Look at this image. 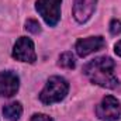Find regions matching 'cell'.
I'll use <instances>...</instances> for the list:
<instances>
[{
  "label": "cell",
  "mask_w": 121,
  "mask_h": 121,
  "mask_svg": "<svg viewBox=\"0 0 121 121\" xmlns=\"http://www.w3.org/2000/svg\"><path fill=\"white\" fill-rule=\"evenodd\" d=\"M114 66L116 63L111 58L99 56L83 68V73L94 85L106 89H116L118 86V79L114 76Z\"/></svg>",
  "instance_id": "6da1fadb"
},
{
  "label": "cell",
  "mask_w": 121,
  "mask_h": 121,
  "mask_svg": "<svg viewBox=\"0 0 121 121\" xmlns=\"http://www.w3.org/2000/svg\"><path fill=\"white\" fill-rule=\"evenodd\" d=\"M69 91V83L60 78V76H52L48 79L47 85L39 94V100L44 104H54L63 100Z\"/></svg>",
  "instance_id": "7a4b0ae2"
},
{
  "label": "cell",
  "mask_w": 121,
  "mask_h": 121,
  "mask_svg": "<svg viewBox=\"0 0 121 121\" xmlns=\"http://www.w3.org/2000/svg\"><path fill=\"white\" fill-rule=\"evenodd\" d=\"M60 3L62 0H37L35 3L37 11L51 27L56 26L60 18Z\"/></svg>",
  "instance_id": "3957f363"
},
{
  "label": "cell",
  "mask_w": 121,
  "mask_h": 121,
  "mask_svg": "<svg viewBox=\"0 0 121 121\" xmlns=\"http://www.w3.org/2000/svg\"><path fill=\"white\" fill-rule=\"evenodd\" d=\"M96 114L103 121H117L121 118V106L113 96H106L96 107Z\"/></svg>",
  "instance_id": "277c9868"
},
{
  "label": "cell",
  "mask_w": 121,
  "mask_h": 121,
  "mask_svg": "<svg viewBox=\"0 0 121 121\" xmlns=\"http://www.w3.org/2000/svg\"><path fill=\"white\" fill-rule=\"evenodd\" d=\"M13 58L20 60V62L34 63L37 59L34 42L27 37H20L13 47Z\"/></svg>",
  "instance_id": "5b68a950"
},
{
  "label": "cell",
  "mask_w": 121,
  "mask_h": 121,
  "mask_svg": "<svg viewBox=\"0 0 121 121\" xmlns=\"http://www.w3.org/2000/svg\"><path fill=\"white\" fill-rule=\"evenodd\" d=\"M106 45V41L103 37H87V38H82L76 42V52L79 56L85 58L87 55H90L96 51H100L103 47Z\"/></svg>",
  "instance_id": "8992f818"
},
{
  "label": "cell",
  "mask_w": 121,
  "mask_h": 121,
  "mask_svg": "<svg viewBox=\"0 0 121 121\" xmlns=\"http://www.w3.org/2000/svg\"><path fill=\"white\" fill-rule=\"evenodd\" d=\"M20 86V79L14 72L6 70L0 73V96L11 97L14 96Z\"/></svg>",
  "instance_id": "52a82bcc"
},
{
  "label": "cell",
  "mask_w": 121,
  "mask_h": 121,
  "mask_svg": "<svg viewBox=\"0 0 121 121\" xmlns=\"http://www.w3.org/2000/svg\"><path fill=\"white\" fill-rule=\"evenodd\" d=\"M97 0H75L73 1V17L78 23H86L96 10Z\"/></svg>",
  "instance_id": "ba28073f"
},
{
  "label": "cell",
  "mask_w": 121,
  "mask_h": 121,
  "mask_svg": "<svg viewBox=\"0 0 121 121\" xmlns=\"http://www.w3.org/2000/svg\"><path fill=\"white\" fill-rule=\"evenodd\" d=\"M3 114L9 121H17L23 114V107H21V104L18 101H13V103L4 106Z\"/></svg>",
  "instance_id": "9c48e42d"
},
{
  "label": "cell",
  "mask_w": 121,
  "mask_h": 121,
  "mask_svg": "<svg viewBox=\"0 0 121 121\" xmlns=\"http://www.w3.org/2000/svg\"><path fill=\"white\" fill-rule=\"evenodd\" d=\"M59 66L60 68H65V69H73L75 65H76V60L72 52H63L59 56Z\"/></svg>",
  "instance_id": "30bf717a"
},
{
  "label": "cell",
  "mask_w": 121,
  "mask_h": 121,
  "mask_svg": "<svg viewBox=\"0 0 121 121\" xmlns=\"http://www.w3.org/2000/svg\"><path fill=\"white\" fill-rule=\"evenodd\" d=\"M26 28L30 31V32H32V34L41 32V26H39V23L35 21V20H27V21H26Z\"/></svg>",
  "instance_id": "8fae6325"
},
{
  "label": "cell",
  "mask_w": 121,
  "mask_h": 121,
  "mask_svg": "<svg viewBox=\"0 0 121 121\" xmlns=\"http://www.w3.org/2000/svg\"><path fill=\"white\" fill-rule=\"evenodd\" d=\"M110 32L113 35H118L121 34V21L120 20H113L110 23Z\"/></svg>",
  "instance_id": "7c38bea8"
},
{
  "label": "cell",
  "mask_w": 121,
  "mask_h": 121,
  "mask_svg": "<svg viewBox=\"0 0 121 121\" xmlns=\"http://www.w3.org/2000/svg\"><path fill=\"white\" fill-rule=\"evenodd\" d=\"M30 121H54V120L47 114H34Z\"/></svg>",
  "instance_id": "4fadbf2b"
},
{
  "label": "cell",
  "mask_w": 121,
  "mask_h": 121,
  "mask_svg": "<svg viewBox=\"0 0 121 121\" xmlns=\"http://www.w3.org/2000/svg\"><path fill=\"white\" fill-rule=\"evenodd\" d=\"M114 51H116V54H117L118 56H121V39L114 45Z\"/></svg>",
  "instance_id": "5bb4252c"
}]
</instances>
